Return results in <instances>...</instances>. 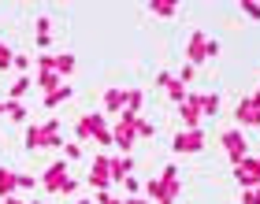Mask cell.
I'll return each mask as SVG.
<instances>
[{
	"label": "cell",
	"mask_w": 260,
	"mask_h": 204,
	"mask_svg": "<svg viewBox=\"0 0 260 204\" xmlns=\"http://www.w3.org/2000/svg\"><path fill=\"white\" fill-rule=\"evenodd\" d=\"M52 145H60V123L56 119H49V123H34L26 126V149L30 152H38V149H52Z\"/></svg>",
	"instance_id": "6da1fadb"
},
{
	"label": "cell",
	"mask_w": 260,
	"mask_h": 204,
	"mask_svg": "<svg viewBox=\"0 0 260 204\" xmlns=\"http://www.w3.org/2000/svg\"><path fill=\"white\" fill-rule=\"evenodd\" d=\"M175 197H179V167L168 163L160 171V200L156 204H175Z\"/></svg>",
	"instance_id": "7a4b0ae2"
},
{
	"label": "cell",
	"mask_w": 260,
	"mask_h": 204,
	"mask_svg": "<svg viewBox=\"0 0 260 204\" xmlns=\"http://www.w3.org/2000/svg\"><path fill=\"white\" fill-rule=\"evenodd\" d=\"M134 141H138V119H119V123L112 126V145H119L123 152H130L134 149Z\"/></svg>",
	"instance_id": "3957f363"
},
{
	"label": "cell",
	"mask_w": 260,
	"mask_h": 204,
	"mask_svg": "<svg viewBox=\"0 0 260 204\" xmlns=\"http://www.w3.org/2000/svg\"><path fill=\"white\" fill-rule=\"evenodd\" d=\"M201 93H190L182 104H179V119H182V130H197L201 126Z\"/></svg>",
	"instance_id": "277c9868"
},
{
	"label": "cell",
	"mask_w": 260,
	"mask_h": 204,
	"mask_svg": "<svg viewBox=\"0 0 260 204\" xmlns=\"http://www.w3.org/2000/svg\"><path fill=\"white\" fill-rule=\"evenodd\" d=\"M171 149L179 152V156L201 152V149H205V134H201V126H197V130H179V134H175V141H171Z\"/></svg>",
	"instance_id": "5b68a950"
},
{
	"label": "cell",
	"mask_w": 260,
	"mask_h": 204,
	"mask_svg": "<svg viewBox=\"0 0 260 204\" xmlns=\"http://www.w3.org/2000/svg\"><path fill=\"white\" fill-rule=\"evenodd\" d=\"M219 141H223V149H227V156H231L234 163H242L245 156H249V141L242 138V130H227Z\"/></svg>",
	"instance_id": "8992f818"
},
{
	"label": "cell",
	"mask_w": 260,
	"mask_h": 204,
	"mask_svg": "<svg viewBox=\"0 0 260 204\" xmlns=\"http://www.w3.org/2000/svg\"><path fill=\"white\" fill-rule=\"evenodd\" d=\"M67 160H60V163H52V167H45V175H41V186L49 189V193H60V189L67 186Z\"/></svg>",
	"instance_id": "52a82bcc"
},
{
	"label": "cell",
	"mask_w": 260,
	"mask_h": 204,
	"mask_svg": "<svg viewBox=\"0 0 260 204\" xmlns=\"http://www.w3.org/2000/svg\"><path fill=\"white\" fill-rule=\"evenodd\" d=\"M234 178L245 186V189H256L260 186V167H256V156H245L242 163H234Z\"/></svg>",
	"instance_id": "ba28073f"
},
{
	"label": "cell",
	"mask_w": 260,
	"mask_h": 204,
	"mask_svg": "<svg viewBox=\"0 0 260 204\" xmlns=\"http://www.w3.org/2000/svg\"><path fill=\"white\" fill-rule=\"evenodd\" d=\"M208 45H212V38H205L201 30H193L190 33V41H186V63H201V59H208Z\"/></svg>",
	"instance_id": "9c48e42d"
},
{
	"label": "cell",
	"mask_w": 260,
	"mask_h": 204,
	"mask_svg": "<svg viewBox=\"0 0 260 204\" xmlns=\"http://www.w3.org/2000/svg\"><path fill=\"white\" fill-rule=\"evenodd\" d=\"M86 182L93 186V189H104V186H108L112 182V160H108V156H97V160H93V167H89V178H86Z\"/></svg>",
	"instance_id": "30bf717a"
},
{
	"label": "cell",
	"mask_w": 260,
	"mask_h": 204,
	"mask_svg": "<svg viewBox=\"0 0 260 204\" xmlns=\"http://www.w3.org/2000/svg\"><path fill=\"white\" fill-rule=\"evenodd\" d=\"M234 123L238 126H260V108L253 104V97H242L234 108Z\"/></svg>",
	"instance_id": "8fae6325"
},
{
	"label": "cell",
	"mask_w": 260,
	"mask_h": 204,
	"mask_svg": "<svg viewBox=\"0 0 260 204\" xmlns=\"http://www.w3.org/2000/svg\"><path fill=\"white\" fill-rule=\"evenodd\" d=\"M15 189H19V171H8V167H0V200H8Z\"/></svg>",
	"instance_id": "7c38bea8"
},
{
	"label": "cell",
	"mask_w": 260,
	"mask_h": 204,
	"mask_svg": "<svg viewBox=\"0 0 260 204\" xmlns=\"http://www.w3.org/2000/svg\"><path fill=\"white\" fill-rule=\"evenodd\" d=\"M130 171H134V156H115L112 160V178L115 182H126Z\"/></svg>",
	"instance_id": "4fadbf2b"
},
{
	"label": "cell",
	"mask_w": 260,
	"mask_h": 204,
	"mask_svg": "<svg viewBox=\"0 0 260 204\" xmlns=\"http://www.w3.org/2000/svg\"><path fill=\"white\" fill-rule=\"evenodd\" d=\"M141 89H126V108H123V119L130 123V119H138V108H141Z\"/></svg>",
	"instance_id": "5bb4252c"
},
{
	"label": "cell",
	"mask_w": 260,
	"mask_h": 204,
	"mask_svg": "<svg viewBox=\"0 0 260 204\" xmlns=\"http://www.w3.org/2000/svg\"><path fill=\"white\" fill-rule=\"evenodd\" d=\"M104 108H108V112H123L126 108V89H108L104 93Z\"/></svg>",
	"instance_id": "9a60e30c"
},
{
	"label": "cell",
	"mask_w": 260,
	"mask_h": 204,
	"mask_svg": "<svg viewBox=\"0 0 260 204\" xmlns=\"http://www.w3.org/2000/svg\"><path fill=\"white\" fill-rule=\"evenodd\" d=\"M60 75H56V71H41V75H38V86L45 89V97H49V93H56V89H60Z\"/></svg>",
	"instance_id": "2e32d148"
},
{
	"label": "cell",
	"mask_w": 260,
	"mask_h": 204,
	"mask_svg": "<svg viewBox=\"0 0 260 204\" xmlns=\"http://www.w3.org/2000/svg\"><path fill=\"white\" fill-rule=\"evenodd\" d=\"M164 89H168V97H171L175 104H182L186 97H190V89H186V86H182L179 78H171V82H168V86H164Z\"/></svg>",
	"instance_id": "e0dca14e"
},
{
	"label": "cell",
	"mask_w": 260,
	"mask_h": 204,
	"mask_svg": "<svg viewBox=\"0 0 260 204\" xmlns=\"http://www.w3.org/2000/svg\"><path fill=\"white\" fill-rule=\"evenodd\" d=\"M149 11H152V15H164V19H171L175 11H179V4H168V0H152V4H149Z\"/></svg>",
	"instance_id": "ac0fdd59"
},
{
	"label": "cell",
	"mask_w": 260,
	"mask_h": 204,
	"mask_svg": "<svg viewBox=\"0 0 260 204\" xmlns=\"http://www.w3.org/2000/svg\"><path fill=\"white\" fill-rule=\"evenodd\" d=\"M201 112L205 115H219V97L216 93H201Z\"/></svg>",
	"instance_id": "d6986e66"
},
{
	"label": "cell",
	"mask_w": 260,
	"mask_h": 204,
	"mask_svg": "<svg viewBox=\"0 0 260 204\" xmlns=\"http://www.w3.org/2000/svg\"><path fill=\"white\" fill-rule=\"evenodd\" d=\"M71 71H75V56H71V52H60V56H56V75H71Z\"/></svg>",
	"instance_id": "ffe728a7"
},
{
	"label": "cell",
	"mask_w": 260,
	"mask_h": 204,
	"mask_svg": "<svg viewBox=\"0 0 260 204\" xmlns=\"http://www.w3.org/2000/svg\"><path fill=\"white\" fill-rule=\"evenodd\" d=\"M4 115H11V123H22V119H26V108L19 100H4Z\"/></svg>",
	"instance_id": "44dd1931"
},
{
	"label": "cell",
	"mask_w": 260,
	"mask_h": 204,
	"mask_svg": "<svg viewBox=\"0 0 260 204\" xmlns=\"http://www.w3.org/2000/svg\"><path fill=\"white\" fill-rule=\"evenodd\" d=\"M71 97V86H60L56 93H49V97H45V108H56V104H63Z\"/></svg>",
	"instance_id": "7402d4cb"
},
{
	"label": "cell",
	"mask_w": 260,
	"mask_h": 204,
	"mask_svg": "<svg viewBox=\"0 0 260 204\" xmlns=\"http://www.w3.org/2000/svg\"><path fill=\"white\" fill-rule=\"evenodd\" d=\"M30 86H34V82H30V78H19V82H15V86H11V97H8V100H19V97H22V93H26Z\"/></svg>",
	"instance_id": "603a6c76"
},
{
	"label": "cell",
	"mask_w": 260,
	"mask_h": 204,
	"mask_svg": "<svg viewBox=\"0 0 260 204\" xmlns=\"http://www.w3.org/2000/svg\"><path fill=\"white\" fill-rule=\"evenodd\" d=\"M49 26H52L49 19H38V45H41V49L49 45Z\"/></svg>",
	"instance_id": "cb8c5ba5"
},
{
	"label": "cell",
	"mask_w": 260,
	"mask_h": 204,
	"mask_svg": "<svg viewBox=\"0 0 260 204\" xmlns=\"http://www.w3.org/2000/svg\"><path fill=\"white\" fill-rule=\"evenodd\" d=\"M193 78H197V67H193V63H186V67L179 71V82H182L186 89H190V82H193Z\"/></svg>",
	"instance_id": "d4e9b609"
},
{
	"label": "cell",
	"mask_w": 260,
	"mask_h": 204,
	"mask_svg": "<svg viewBox=\"0 0 260 204\" xmlns=\"http://www.w3.org/2000/svg\"><path fill=\"white\" fill-rule=\"evenodd\" d=\"M63 160H67V163L82 160V145H71V141H67V145H63Z\"/></svg>",
	"instance_id": "484cf974"
},
{
	"label": "cell",
	"mask_w": 260,
	"mask_h": 204,
	"mask_svg": "<svg viewBox=\"0 0 260 204\" xmlns=\"http://www.w3.org/2000/svg\"><path fill=\"white\" fill-rule=\"evenodd\" d=\"M38 71H56V56L52 52H41L38 56Z\"/></svg>",
	"instance_id": "4316f807"
},
{
	"label": "cell",
	"mask_w": 260,
	"mask_h": 204,
	"mask_svg": "<svg viewBox=\"0 0 260 204\" xmlns=\"http://www.w3.org/2000/svg\"><path fill=\"white\" fill-rule=\"evenodd\" d=\"M152 134H156V126L149 119H138V138H152Z\"/></svg>",
	"instance_id": "83f0119b"
},
{
	"label": "cell",
	"mask_w": 260,
	"mask_h": 204,
	"mask_svg": "<svg viewBox=\"0 0 260 204\" xmlns=\"http://www.w3.org/2000/svg\"><path fill=\"white\" fill-rule=\"evenodd\" d=\"M145 193H149L152 200H160V178H152V182H145Z\"/></svg>",
	"instance_id": "f1b7e54d"
},
{
	"label": "cell",
	"mask_w": 260,
	"mask_h": 204,
	"mask_svg": "<svg viewBox=\"0 0 260 204\" xmlns=\"http://www.w3.org/2000/svg\"><path fill=\"white\" fill-rule=\"evenodd\" d=\"M242 204H260V186H256V189H245V197H242Z\"/></svg>",
	"instance_id": "f546056e"
},
{
	"label": "cell",
	"mask_w": 260,
	"mask_h": 204,
	"mask_svg": "<svg viewBox=\"0 0 260 204\" xmlns=\"http://www.w3.org/2000/svg\"><path fill=\"white\" fill-rule=\"evenodd\" d=\"M242 11H245L249 19H256V22H260V4H242Z\"/></svg>",
	"instance_id": "4dcf8cb0"
},
{
	"label": "cell",
	"mask_w": 260,
	"mask_h": 204,
	"mask_svg": "<svg viewBox=\"0 0 260 204\" xmlns=\"http://www.w3.org/2000/svg\"><path fill=\"white\" fill-rule=\"evenodd\" d=\"M123 186H126V193H130V197H134V193H138V189H141V182H138V178H134V175H130V178H126V182H123Z\"/></svg>",
	"instance_id": "1f68e13d"
},
{
	"label": "cell",
	"mask_w": 260,
	"mask_h": 204,
	"mask_svg": "<svg viewBox=\"0 0 260 204\" xmlns=\"http://www.w3.org/2000/svg\"><path fill=\"white\" fill-rule=\"evenodd\" d=\"M19 189H34V175H19Z\"/></svg>",
	"instance_id": "d6a6232c"
},
{
	"label": "cell",
	"mask_w": 260,
	"mask_h": 204,
	"mask_svg": "<svg viewBox=\"0 0 260 204\" xmlns=\"http://www.w3.org/2000/svg\"><path fill=\"white\" fill-rule=\"evenodd\" d=\"M97 204H119V200H115L112 193H104V189H101V193H97Z\"/></svg>",
	"instance_id": "836d02e7"
},
{
	"label": "cell",
	"mask_w": 260,
	"mask_h": 204,
	"mask_svg": "<svg viewBox=\"0 0 260 204\" xmlns=\"http://www.w3.org/2000/svg\"><path fill=\"white\" fill-rule=\"evenodd\" d=\"M253 104H256V108H260V89H256V93H253Z\"/></svg>",
	"instance_id": "e575fe53"
},
{
	"label": "cell",
	"mask_w": 260,
	"mask_h": 204,
	"mask_svg": "<svg viewBox=\"0 0 260 204\" xmlns=\"http://www.w3.org/2000/svg\"><path fill=\"white\" fill-rule=\"evenodd\" d=\"M126 204H149V200H134V197H130V200H126Z\"/></svg>",
	"instance_id": "d590c367"
},
{
	"label": "cell",
	"mask_w": 260,
	"mask_h": 204,
	"mask_svg": "<svg viewBox=\"0 0 260 204\" xmlns=\"http://www.w3.org/2000/svg\"><path fill=\"white\" fill-rule=\"evenodd\" d=\"M4 204H22V200H15V197H8V200H4Z\"/></svg>",
	"instance_id": "8d00e7d4"
},
{
	"label": "cell",
	"mask_w": 260,
	"mask_h": 204,
	"mask_svg": "<svg viewBox=\"0 0 260 204\" xmlns=\"http://www.w3.org/2000/svg\"><path fill=\"white\" fill-rule=\"evenodd\" d=\"M256 167H260V156H256Z\"/></svg>",
	"instance_id": "74e56055"
},
{
	"label": "cell",
	"mask_w": 260,
	"mask_h": 204,
	"mask_svg": "<svg viewBox=\"0 0 260 204\" xmlns=\"http://www.w3.org/2000/svg\"><path fill=\"white\" fill-rule=\"evenodd\" d=\"M78 204H89V200H78Z\"/></svg>",
	"instance_id": "f35d334b"
},
{
	"label": "cell",
	"mask_w": 260,
	"mask_h": 204,
	"mask_svg": "<svg viewBox=\"0 0 260 204\" xmlns=\"http://www.w3.org/2000/svg\"><path fill=\"white\" fill-rule=\"evenodd\" d=\"M34 204H41V200H34Z\"/></svg>",
	"instance_id": "ab89813d"
}]
</instances>
